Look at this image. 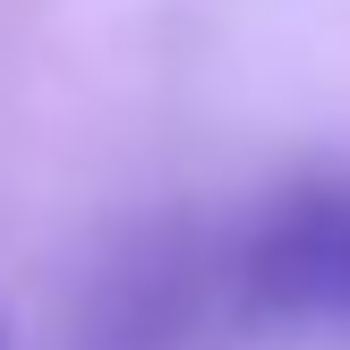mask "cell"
Wrapping results in <instances>:
<instances>
[{"label":"cell","instance_id":"cell-1","mask_svg":"<svg viewBox=\"0 0 350 350\" xmlns=\"http://www.w3.org/2000/svg\"><path fill=\"white\" fill-rule=\"evenodd\" d=\"M222 291L239 342H350V171H308L222 222Z\"/></svg>","mask_w":350,"mask_h":350},{"label":"cell","instance_id":"cell-2","mask_svg":"<svg viewBox=\"0 0 350 350\" xmlns=\"http://www.w3.org/2000/svg\"><path fill=\"white\" fill-rule=\"evenodd\" d=\"M222 222H146L94 265L60 350H231Z\"/></svg>","mask_w":350,"mask_h":350},{"label":"cell","instance_id":"cell-3","mask_svg":"<svg viewBox=\"0 0 350 350\" xmlns=\"http://www.w3.org/2000/svg\"><path fill=\"white\" fill-rule=\"evenodd\" d=\"M0 350H9V334H0Z\"/></svg>","mask_w":350,"mask_h":350}]
</instances>
